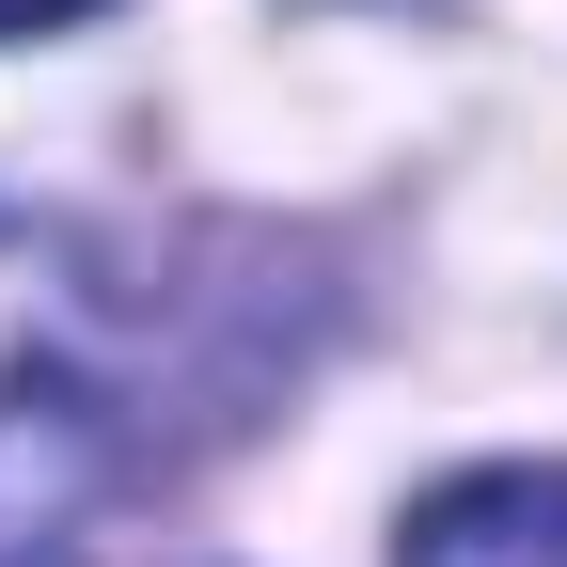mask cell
<instances>
[{
    "label": "cell",
    "instance_id": "6da1fadb",
    "mask_svg": "<svg viewBox=\"0 0 567 567\" xmlns=\"http://www.w3.org/2000/svg\"><path fill=\"white\" fill-rule=\"evenodd\" d=\"M111 488V379L80 347V300L0 252V567H80V520Z\"/></svg>",
    "mask_w": 567,
    "mask_h": 567
},
{
    "label": "cell",
    "instance_id": "7a4b0ae2",
    "mask_svg": "<svg viewBox=\"0 0 567 567\" xmlns=\"http://www.w3.org/2000/svg\"><path fill=\"white\" fill-rule=\"evenodd\" d=\"M394 567H567V457H505V473L425 488Z\"/></svg>",
    "mask_w": 567,
    "mask_h": 567
},
{
    "label": "cell",
    "instance_id": "3957f363",
    "mask_svg": "<svg viewBox=\"0 0 567 567\" xmlns=\"http://www.w3.org/2000/svg\"><path fill=\"white\" fill-rule=\"evenodd\" d=\"M48 17H95V0H0V32H48Z\"/></svg>",
    "mask_w": 567,
    "mask_h": 567
}]
</instances>
